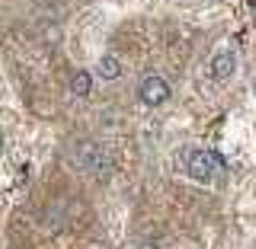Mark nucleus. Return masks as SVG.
Listing matches in <instances>:
<instances>
[{"label": "nucleus", "mask_w": 256, "mask_h": 249, "mask_svg": "<svg viewBox=\"0 0 256 249\" xmlns=\"http://www.w3.org/2000/svg\"><path fill=\"white\" fill-rule=\"evenodd\" d=\"M70 163H74L77 170L96 176V179H109V176H112V157H109V150L102 147V144H93V141L77 144V147L70 150Z\"/></svg>", "instance_id": "obj_1"}, {"label": "nucleus", "mask_w": 256, "mask_h": 249, "mask_svg": "<svg viewBox=\"0 0 256 249\" xmlns=\"http://www.w3.org/2000/svg\"><path fill=\"white\" fill-rule=\"evenodd\" d=\"M224 166H228L224 157H218L214 150H192V154H189V173L196 176L198 182L214 179V173H221Z\"/></svg>", "instance_id": "obj_2"}, {"label": "nucleus", "mask_w": 256, "mask_h": 249, "mask_svg": "<svg viewBox=\"0 0 256 249\" xmlns=\"http://www.w3.org/2000/svg\"><path fill=\"white\" fill-rule=\"evenodd\" d=\"M138 96H141L144 106H164V102L170 99V83H166L164 77L150 74V77H144V80H141Z\"/></svg>", "instance_id": "obj_3"}, {"label": "nucleus", "mask_w": 256, "mask_h": 249, "mask_svg": "<svg viewBox=\"0 0 256 249\" xmlns=\"http://www.w3.org/2000/svg\"><path fill=\"white\" fill-rule=\"evenodd\" d=\"M208 70H212L214 80H230L237 70V54L234 51H218L212 58V64H208Z\"/></svg>", "instance_id": "obj_4"}, {"label": "nucleus", "mask_w": 256, "mask_h": 249, "mask_svg": "<svg viewBox=\"0 0 256 249\" xmlns=\"http://www.w3.org/2000/svg\"><path fill=\"white\" fill-rule=\"evenodd\" d=\"M96 74L102 80H118L122 77V61H118L116 54H102L100 64H96Z\"/></svg>", "instance_id": "obj_5"}, {"label": "nucleus", "mask_w": 256, "mask_h": 249, "mask_svg": "<svg viewBox=\"0 0 256 249\" xmlns=\"http://www.w3.org/2000/svg\"><path fill=\"white\" fill-rule=\"evenodd\" d=\"M93 90V77L86 74V70H77L74 77H70V93L74 96H90Z\"/></svg>", "instance_id": "obj_6"}, {"label": "nucleus", "mask_w": 256, "mask_h": 249, "mask_svg": "<svg viewBox=\"0 0 256 249\" xmlns=\"http://www.w3.org/2000/svg\"><path fill=\"white\" fill-rule=\"evenodd\" d=\"M138 249H160V243H154V240H144Z\"/></svg>", "instance_id": "obj_7"}, {"label": "nucleus", "mask_w": 256, "mask_h": 249, "mask_svg": "<svg viewBox=\"0 0 256 249\" xmlns=\"http://www.w3.org/2000/svg\"><path fill=\"white\" fill-rule=\"evenodd\" d=\"M0 144H4V138H0Z\"/></svg>", "instance_id": "obj_8"}]
</instances>
